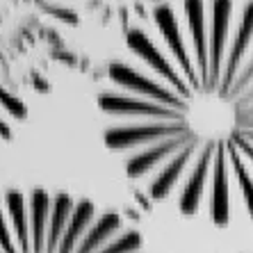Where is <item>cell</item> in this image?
Wrapping results in <instances>:
<instances>
[{"label":"cell","mask_w":253,"mask_h":253,"mask_svg":"<svg viewBox=\"0 0 253 253\" xmlns=\"http://www.w3.org/2000/svg\"><path fill=\"white\" fill-rule=\"evenodd\" d=\"M105 146L148 201L253 221V0H180L130 28L96 96Z\"/></svg>","instance_id":"cell-1"},{"label":"cell","mask_w":253,"mask_h":253,"mask_svg":"<svg viewBox=\"0 0 253 253\" xmlns=\"http://www.w3.org/2000/svg\"><path fill=\"white\" fill-rule=\"evenodd\" d=\"M0 253H148L119 212L66 192L9 189L0 201Z\"/></svg>","instance_id":"cell-2"},{"label":"cell","mask_w":253,"mask_h":253,"mask_svg":"<svg viewBox=\"0 0 253 253\" xmlns=\"http://www.w3.org/2000/svg\"><path fill=\"white\" fill-rule=\"evenodd\" d=\"M0 103H2V105H5L7 110H12V112L16 114V117H21V119L25 117V107L21 105V103H18V100L14 98V96L5 94V91H2V89H0Z\"/></svg>","instance_id":"cell-3"}]
</instances>
